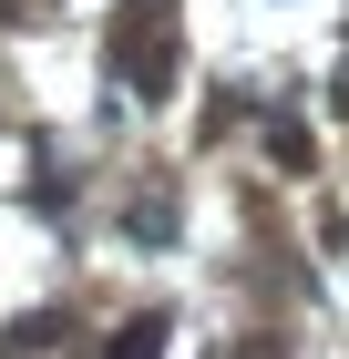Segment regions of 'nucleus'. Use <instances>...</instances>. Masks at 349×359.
Returning a JSON list of instances; mask_svg holds the SVG:
<instances>
[{"label":"nucleus","instance_id":"f257e3e1","mask_svg":"<svg viewBox=\"0 0 349 359\" xmlns=\"http://www.w3.org/2000/svg\"><path fill=\"white\" fill-rule=\"evenodd\" d=\"M113 83L134 103L175 93V0H124V21H113Z\"/></svg>","mask_w":349,"mask_h":359},{"label":"nucleus","instance_id":"7ed1b4c3","mask_svg":"<svg viewBox=\"0 0 349 359\" xmlns=\"http://www.w3.org/2000/svg\"><path fill=\"white\" fill-rule=\"evenodd\" d=\"M134 236H144V247H164V236H175V195H144V205H134Z\"/></svg>","mask_w":349,"mask_h":359},{"label":"nucleus","instance_id":"f03ea898","mask_svg":"<svg viewBox=\"0 0 349 359\" xmlns=\"http://www.w3.org/2000/svg\"><path fill=\"white\" fill-rule=\"evenodd\" d=\"M11 359H41V349H62V308H31V318H11V339H0Z\"/></svg>","mask_w":349,"mask_h":359},{"label":"nucleus","instance_id":"20e7f679","mask_svg":"<svg viewBox=\"0 0 349 359\" xmlns=\"http://www.w3.org/2000/svg\"><path fill=\"white\" fill-rule=\"evenodd\" d=\"M113 359H164V318H154V308H144L134 329H124V349H113Z\"/></svg>","mask_w":349,"mask_h":359},{"label":"nucleus","instance_id":"39448f33","mask_svg":"<svg viewBox=\"0 0 349 359\" xmlns=\"http://www.w3.org/2000/svg\"><path fill=\"white\" fill-rule=\"evenodd\" d=\"M237 359H277V339H246V349H237Z\"/></svg>","mask_w":349,"mask_h":359}]
</instances>
